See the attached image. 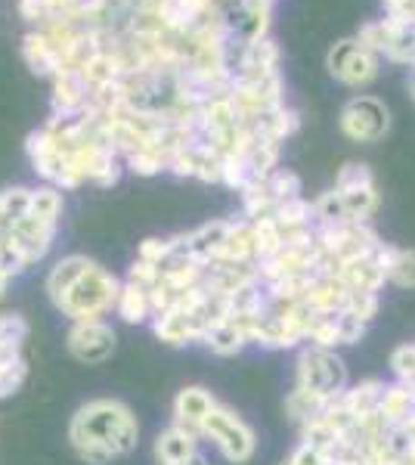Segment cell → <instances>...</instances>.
<instances>
[{
    "label": "cell",
    "mask_w": 415,
    "mask_h": 465,
    "mask_svg": "<svg viewBox=\"0 0 415 465\" xmlns=\"http://www.w3.org/2000/svg\"><path fill=\"white\" fill-rule=\"evenodd\" d=\"M298 388L322 397V401H338L347 391L344 363L326 348L304 351L298 360Z\"/></svg>",
    "instance_id": "6da1fadb"
},
{
    "label": "cell",
    "mask_w": 415,
    "mask_h": 465,
    "mask_svg": "<svg viewBox=\"0 0 415 465\" xmlns=\"http://www.w3.org/2000/svg\"><path fill=\"white\" fill-rule=\"evenodd\" d=\"M379 63L381 56L372 47H366L357 35L338 41L329 50V72L335 74L347 87H366L379 78Z\"/></svg>",
    "instance_id": "7a4b0ae2"
},
{
    "label": "cell",
    "mask_w": 415,
    "mask_h": 465,
    "mask_svg": "<svg viewBox=\"0 0 415 465\" xmlns=\"http://www.w3.org/2000/svg\"><path fill=\"white\" fill-rule=\"evenodd\" d=\"M338 124H341L344 137L353 140V143H375V140H381L388 134L390 112L381 100L363 94V96H353L351 103H344Z\"/></svg>",
    "instance_id": "3957f363"
},
{
    "label": "cell",
    "mask_w": 415,
    "mask_h": 465,
    "mask_svg": "<svg viewBox=\"0 0 415 465\" xmlns=\"http://www.w3.org/2000/svg\"><path fill=\"white\" fill-rule=\"evenodd\" d=\"M202 431L211 434V438L221 444L226 460H232V462L248 460V456H252V450H254V434L226 410H217V407L211 410L205 416V422H202Z\"/></svg>",
    "instance_id": "277c9868"
},
{
    "label": "cell",
    "mask_w": 415,
    "mask_h": 465,
    "mask_svg": "<svg viewBox=\"0 0 415 465\" xmlns=\"http://www.w3.org/2000/svg\"><path fill=\"white\" fill-rule=\"evenodd\" d=\"M335 276L344 282L351 292H375L388 282V273L381 270V264L375 261V254H366V258H351V261H338L335 264Z\"/></svg>",
    "instance_id": "5b68a950"
},
{
    "label": "cell",
    "mask_w": 415,
    "mask_h": 465,
    "mask_svg": "<svg viewBox=\"0 0 415 465\" xmlns=\"http://www.w3.org/2000/svg\"><path fill=\"white\" fill-rule=\"evenodd\" d=\"M381 270L388 273V282L400 289H415V252L412 249H394V245H379L372 252Z\"/></svg>",
    "instance_id": "8992f818"
},
{
    "label": "cell",
    "mask_w": 415,
    "mask_h": 465,
    "mask_svg": "<svg viewBox=\"0 0 415 465\" xmlns=\"http://www.w3.org/2000/svg\"><path fill=\"white\" fill-rule=\"evenodd\" d=\"M22 56L32 65L35 74H53V78H56V74L63 72V56H59V50L53 47L50 37L44 32L25 35V41H22Z\"/></svg>",
    "instance_id": "52a82bcc"
},
{
    "label": "cell",
    "mask_w": 415,
    "mask_h": 465,
    "mask_svg": "<svg viewBox=\"0 0 415 465\" xmlns=\"http://www.w3.org/2000/svg\"><path fill=\"white\" fill-rule=\"evenodd\" d=\"M379 412L384 416L388 425H406L415 419V388L406 385V381H397V385L384 388Z\"/></svg>",
    "instance_id": "ba28073f"
},
{
    "label": "cell",
    "mask_w": 415,
    "mask_h": 465,
    "mask_svg": "<svg viewBox=\"0 0 415 465\" xmlns=\"http://www.w3.org/2000/svg\"><path fill=\"white\" fill-rule=\"evenodd\" d=\"M381 394H384L381 381L369 379V381H360V385L347 388V391L341 394V403L353 419H360V416H369V412H379Z\"/></svg>",
    "instance_id": "9c48e42d"
},
{
    "label": "cell",
    "mask_w": 415,
    "mask_h": 465,
    "mask_svg": "<svg viewBox=\"0 0 415 465\" xmlns=\"http://www.w3.org/2000/svg\"><path fill=\"white\" fill-rule=\"evenodd\" d=\"M267 186H270V193H273L276 202H285V199L301 196V180H298V174H291V171H285V168H276L273 174L267 177Z\"/></svg>",
    "instance_id": "30bf717a"
},
{
    "label": "cell",
    "mask_w": 415,
    "mask_h": 465,
    "mask_svg": "<svg viewBox=\"0 0 415 465\" xmlns=\"http://www.w3.org/2000/svg\"><path fill=\"white\" fill-rule=\"evenodd\" d=\"M347 313H353L357 320H363V322H369L379 313V295L375 292H353L351 295V302H347V307H344Z\"/></svg>",
    "instance_id": "8fae6325"
},
{
    "label": "cell",
    "mask_w": 415,
    "mask_h": 465,
    "mask_svg": "<svg viewBox=\"0 0 415 465\" xmlns=\"http://www.w3.org/2000/svg\"><path fill=\"white\" fill-rule=\"evenodd\" d=\"M171 465H205L199 456H190V460H180V462H171Z\"/></svg>",
    "instance_id": "7c38bea8"
},
{
    "label": "cell",
    "mask_w": 415,
    "mask_h": 465,
    "mask_svg": "<svg viewBox=\"0 0 415 465\" xmlns=\"http://www.w3.org/2000/svg\"><path fill=\"white\" fill-rule=\"evenodd\" d=\"M410 96H412V103H415V69L410 72Z\"/></svg>",
    "instance_id": "4fadbf2b"
},
{
    "label": "cell",
    "mask_w": 415,
    "mask_h": 465,
    "mask_svg": "<svg viewBox=\"0 0 415 465\" xmlns=\"http://www.w3.org/2000/svg\"><path fill=\"white\" fill-rule=\"evenodd\" d=\"M270 4H273V0H270Z\"/></svg>",
    "instance_id": "5bb4252c"
}]
</instances>
